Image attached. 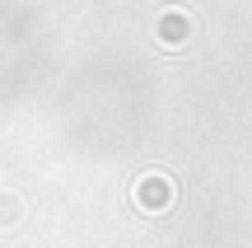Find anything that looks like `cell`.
<instances>
[{"label":"cell","mask_w":252,"mask_h":248,"mask_svg":"<svg viewBox=\"0 0 252 248\" xmlns=\"http://www.w3.org/2000/svg\"><path fill=\"white\" fill-rule=\"evenodd\" d=\"M173 197H178L173 178H168V174H159V169H150V174H140V178H135L131 202H135V211L159 215V211H168V206H173Z\"/></svg>","instance_id":"1"},{"label":"cell","mask_w":252,"mask_h":248,"mask_svg":"<svg viewBox=\"0 0 252 248\" xmlns=\"http://www.w3.org/2000/svg\"><path fill=\"white\" fill-rule=\"evenodd\" d=\"M19 220H24V202L14 192H0V230H14Z\"/></svg>","instance_id":"3"},{"label":"cell","mask_w":252,"mask_h":248,"mask_svg":"<svg viewBox=\"0 0 252 248\" xmlns=\"http://www.w3.org/2000/svg\"><path fill=\"white\" fill-rule=\"evenodd\" d=\"M154 37H159V47H182L191 37V14L187 9H163L159 24H154Z\"/></svg>","instance_id":"2"}]
</instances>
